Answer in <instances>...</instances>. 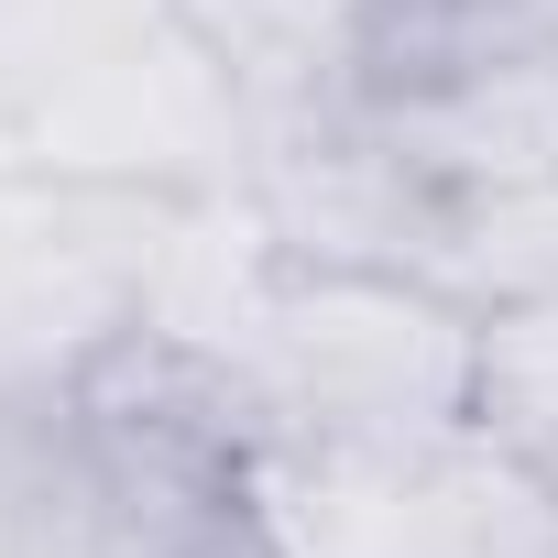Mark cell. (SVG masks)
<instances>
[{"mask_svg": "<svg viewBox=\"0 0 558 558\" xmlns=\"http://www.w3.org/2000/svg\"><path fill=\"white\" fill-rule=\"evenodd\" d=\"M252 525L274 558H449V438H274Z\"/></svg>", "mask_w": 558, "mask_h": 558, "instance_id": "277c9868", "label": "cell"}, {"mask_svg": "<svg viewBox=\"0 0 558 558\" xmlns=\"http://www.w3.org/2000/svg\"><path fill=\"white\" fill-rule=\"evenodd\" d=\"M514 66H558V0H373L351 99L449 88V77H514Z\"/></svg>", "mask_w": 558, "mask_h": 558, "instance_id": "8992f818", "label": "cell"}, {"mask_svg": "<svg viewBox=\"0 0 558 558\" xmlns=\"http://www.w3.org/2000/svg\"><path fill=\"white\" fill-rule=\"evenodd\" d=\"M132 197L121 186H0V395H56L77 351H99L121 318H143V274L121 263L110 230Z\"/></svg>", "mask_w": 558, "mask_h": 558, "instance_id": "3957f363", "label": "cell"}, {"mask_svg": "<svg viewBox=\"0 0 558 558\" xmlns=\"http://www.w3.org/2000/svg\"><path fill=\"white\" fill-rule=\"evenodd\" d=\"M175 34L197 45V66L230 88V110L252 132L340 110L362 88V23L373 0H165Z\"/></svg>", "mask_w": 558, "mask_h": 558, "instance_id": "5b68a950", "label": "cell"}, {"mask_svg": "<svg viewBox=\"0 0 558 558\" xmlns=\"http://www.w3.org/2000/svg\"><path fill=\"white\" fill-rule=\"evenodd\" d=\"M56 395H66L77 449H88V471L121 504L143 558H208L219 536L252 525L263 460H274L286 427H274L252 362L219 329H186V318L143 307L99 351H77V373Z\"/></svg>", "mask_w": 558, "mask_h": 558, "instance_id": "7a4b0ae2", "label": "cell"}, {"mask_svg": "<svg viewBox=\"0 0 558 558\" xmlns=\"http://www.w3.org/2000/svg\"><path fill=\"white\" fill-rule=\"evenodd\" d=\"M219 340L252 362L274 427H296V438L427 449V438L471 427L482 307H460L427 274L263 252L241 286V329H219Z\"/></svg>", "mask_w": 558, "mask_h": 558, "instance_id": "6da1fadb", "label": "cell"}, {"mask_svg": "<svg viewBox=\"0 0 558 558\" xmlns=\"http://www.w3.org/2000/svg\"><path fill=\"white\" fill-rule=\"evenodd\" d=\"M471 427L514 449L558 493V296H504L482 307V373H471Z\"/></svg>", "mask_w": 558, "mask_h": 558, "instance_id": "52a82bcc", "label": "cell"}]
</instances>
